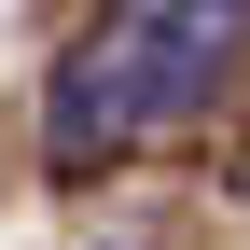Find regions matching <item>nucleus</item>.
Segmentation results:
<instances>
[{"mask_svg": "<svg viewBox=\"0 0 250 250\" xmlns=\"http://www.w3.org/2000/svg\"><path fill=\"white\" fill-rule=\"evenodd\" d=\"M223 56H236V14H195V0L111 14L56 70V153H111V139H153V125H195L223 98Z\"/></svg>", "mask_w": 250, "mask_h": 250, "instance_id": "obj_1", "label": "nucleus"}]
</instances>
